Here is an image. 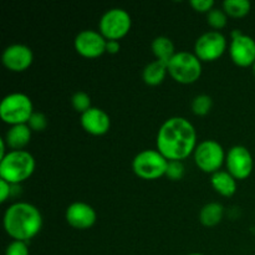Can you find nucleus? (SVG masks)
Segmentation results:
<instances>
[{"instance_id": "0eeeda50", "label": "nucleus", "mask_w": 255, "mask_h": 255, "mask_svg": "<svg viewBox=\"0 0 255 255\" xmlns=\"http://www.w3.org/2000/svg\"><path fill=\"white\" fill-rule=\"evenodd\" d=\"M131 15L121 7H112L107 10L101 16L99 22V29L102 36L106 40H115L126 36L131 30Z\"/></svg>"}, {"instance_id": "f03ea898", "label": "nucleus", "mask_w": 255, "mask_h": 255, "mask_svg": "<svg viewBox=\"0 0 255 255\" xmlns=\"http://www.w3.org/2000/svg\"><path fill=\"white\" fill-rule=\"evenodd\" d=\"M2 223L10 238L27 243L41 231L42 216L32 204L17 202L5 211Z\"/></svg>"}, {"instance_id": "f257e3e1", "label": "nucleus", "mask_w": 255, "mask_h": 255, "mask_svg": "<svg viewBox=\"0 0 255 255\" xmlns=\"http://www.w3.org/2000/svg\"><path fill=\"white\" fill-rule=\"evenodd\" d=\"M156 143L157 151L168 161H182L196 149V128L184 117H171L159 127Z\"/></svg>"}, {"instance_id": "412c9836", "label": "nucleus", "mask_w": 255, "mask_h": 255, "mask_svg": "<svg viewBox=\"0 0 255 255\" xmlns=\"http://www.w3.org/2000/svg\"><path fill=\"white\" fill-rule=\"evenodd\" d=\"M252 4L248 0H226L223 10L232 17H244L251 11Z\"/></svg>"}, {"instance_id": "5701e85b", "label": "nucleus", "mask_w": 255, "mask_h": 255, "mask_svg": "<svg viewBox=\"0 0 255 255\" xmlns=\"http://www.w3.org/2000/svg\"><path fill=\"white\" fill-rule=\"evenodd\" d=\"M228 21V15L224 10L218 9V7H213L211 11L207 14V22L211 27L216 29V31L223 29Z\"/></svg>"}, {"instance_id": "39448f33", "label": "nucleus", "mask_w": 255, "mask_h": 255, "mask_svg": "<svg viewBox=\"0 0 255 255\" xmlns=\"http://www.w3.org/2000/svg\"><path fill=\"white\" fill-rule=\"evenodd\" d=\"M167 66L172 79L183 85L193 84L202 75V61L196 55L188 51L176 52Z\"/></svg>"}, {"instance_id": "f8f14e48", "label": "nucleus", "mask_w": 255, "mask_h": 255, "mask_svg": "<svg viewBox=\"0 0 255 255\" xmlns=\"http://www.w3.org/2000/svg\"><path fill=\"white\" fill-rule=\"evenodd\" d=\"M107 40L100 31L95 30H82L76 35L74 41L77 54L87 59H96L106 52Z\"/></svg>"}, {"instance_id": "4be33fe9", "label": "nucleus", "mask_w": 255, "mask_h": 255, "mask_svg": "<svg viewBox=\"0 0 255 255\" xmlns=\"http://www.w3.org/2000/svg\"><path fill=\"white\" fill-rule=\"evenodd\" d=\"M213 101L212 97L208 95H198L192 101V111L197 116H206L211 112Z\"/></svg>"}, {"instance_id": "a878e982", "label": "nucleus", "mask_w": 255, "mask_h": 255, "mask_svg": "<svg viewBox=\"0 0 255 255\" xmlns=\"http://www.w3.org/2000/svg\"><path fill=\"white\" fill-rule=\"evenodd\" d=\"M166 176L171 181H179L184 176V166L182 161H169Z\"/></svg>"}, {"instance_id": "393cba45", "label": "nucleus", "mask_w": 255, "mask_h": 255, "mask_svg": "<svg viewBox=\"0 0 255 255\" xmlns=\"http://www.w3.org/2000/svg\"><path fill=\"white\" fill-rule=\"evenodd\" d=\"M26 125L30 127L31 131L42 132L44 129H46L47 127V119L44 114H41V112H34Z\"/></svg>"}, {"instance_id": "6e6552de", "label": "nucleus", "mask_w": 255, "mask_h": 255, "mask_svg": "<svg viewBox=\"0 0 255 255\" xmlns=\"http://www.w3.org/2000/svg\"><path fill=\"white\" fill-rule=\"evenodd\" d=\"M194 162L201 171L206 173H216L226 162V152L219 142L214 139H206L197 144L193 152Z\"/></svg>"}, {"instance_id": "dca6fc26", "label": "nucleus", "mask_w": 255, "mask_h": 255, "mask_svg": "<svg viewBox=\"0 0 255 255\" xmlns=\"http://www.w3.org/2000/svg\"><path fill=\"white\" fill-rule=\"evenodd\" d=\"M31 129L27 125H16V126L10 127L9 131L6 132L5 141L11 151H21L24 147L29 144L31 139Z\"/></svg>"}, {"instance_id": "aec40b11", "label": "nucleus", "mask_w": 255, "mask_h": 255, "mask_svg": "<svg viewBox=\"0 0 255 255\" xmlns=\"http://www.w3.org/2000/svg\"><path fill=\"white\" fill-rule=\"evenodd\" d=\"M151 49L153 55L159 61H164L168 64L169 60L176 55L174 51V44L172 40L167 36H157L152 41Z\"/></svg>"}, {"instance_id": "7ed1b4c3", "label": "nucleus", "mask_w": 255, "mask_h": 255, "mask_svg": "<svg viewBox=\"0 0 255 255\" xmlns=\"http://www.w3.org/2000/svg\"><path fill=\"white\" fill-rule=\"evenodd\" d=\"M35 166V158L30 152L10 151L0 159V178L16 186L32 176Z\"/></svg>"}, {"instance_id": "20e7f679", "label": "nucleus", "mask_w": 255, "mask_h": 255, "mask_svg": "<svg viewBox=\"0 0 255 255\" xmlns=\"http://www.w3.org/2000/svg\"><path fill=\"white\" fill-rule=\"evenodd\" d=\"M32 114H34L32 102L25 94L14 92L1 100L0 119L10 126L26 125Z\"/></svg>"}, {"instance_id": "9d476101", "label": "nucleus", "mask_w": 255, "mask_h": 255, "mask_svg": "<svg viewBox=\"0 0 255 255\" xmlns=\"http://www.w3.org/2000/svg\"><path fill=\"white\" fill-rule=\"evenodd\" d=\"M229 54L234 64L238 66H253L255 64V40L239 30H233Z\"/></svg>"}, {"instance_id": "f3484780", "label": "nucleus", "mask_w": 255, "mask_h": 255, "mask_svg": "<svg viewBox=\"0 0 255 255\" xmlns=\"http://www.w3.org/2000/svg\"><path fill=\"white\" fill-rule=\"evenodd\" d=\"M211 184L214 191L223 197H232L237 192V179L228 171H218L212 174Z\"/></svg>"}, {"instance_id": "473e14b6", "label": "nucleus", "mask_w": 255, "mask_h": 255, "mask_svg": "<svg viewBox=\"0 0 255 255\" xmlns=\"http://www.w3.org/2000/svg\"><path fill=\"white\" fill-rule=\"evenodd\" d=\"M253 74H254V76H255V64L253 65Z\"/></svg>"}, {"instance_id": "bb28decb", "label": "nucleus", "mask_w": 255, "mask_h": 255, "mask_svg": "<svg viewBox=\"0 0 255 255\" xmlns=\"http://www.w3.org/2000/svg\"><path fill=\"white\" fill-rule=\"evenodd\" d=\"M29 248L27 243L19 241H12L9 246L6 247L5 255H29Z\"/></svg>"}, {"instance_id": "2f4dec72", "label": "nucleus", "mask_w": 255, "mask_h": 255, "mask_svg": "<svg viewBox=\"0 0 255 255\" xmlns=\"http://www.w3.org/2000/svg\"><path fill=\"white\" fill-rule=\"evenodd\" d=\"M189 255H204V254H201V253H192V254H189Z\"/></svg>"}, {"instance_id": "2eb2a0df", "label": "nucleus", "mask_w": 255, "mask_h": 255, "mask_svg": "<svg viewBox=\"0 0 255 255\" xmlns=\"http://www.w3.org/2000/svg\"><path fill=\"white\" fill-rule=\"evenodd\" d=\"M81 126L87 133L92 136H102L110 131L111 120L110 116L99 107H91L81 115Z\"/></svg>"}, {"instance_id": "7c9ffc66", "label": "nucleus", "mask_w": 255, "mask_h": 255, "mask_svg": "<svg viewBox=\"0 0 255 255\" xmlns=\"http://www.w3.org/2000/svg\"><path fill=\"white\" fill-rule=\"evenodd\" d=\"M6 146L7 144H6V141H5V138H0V148H1L0 149V159L4 158V157L6 156V152H5L6 151V149H5L6 148Z\"/></svg>"}, {"instance_id": "ddd939ff", "label": "nucleus", "mask_w": 255, "mask_h": 255, "mask_svg": "<svg viewBox=\"0 0 255 255\" xmlns=\"http://www.w3.org/2000/svg\"><path fill=\"white\" fill-rule=\"evenodd\" d=\"M2 65L12 72H22L31 66L34 54L29 46L24 44H12L2 51Z\"/></svg>"}, {"instance_id": "c756f323", "label": "nucleus", "mask_w": 255, "mask_h": 255, "mask_svg": "<svg viewBox=\"0 0 255 255\" xmlns=\"http://www.w3.org/2000/svg\"><path fill=\"white\" fill-rule=\"evenodd\" d=\"M121 49V45H120V41H115V40H107L106 44V52L109 54H117Z\"/></svg>"}, {"instance_id": "b1692460", "label": "nucleus", "mask_w": 255, "mask_h": 255, "mask_svg": "<svg viewBox=\"0 0 255 255\" xmlns=\"http://www.w3.org/2000/svg\"><path fill=\"white\" fill-rule=\"evenodd\" d=\"M71 105L75 109V111L80 112V114H85L91 109V97L89 94L84 91H77L76 94L72 95L71 97Z\"/></svg>"}, {"instance_id": "a211bd4d", "label": "nucleus", "mask_w": 255, "mask_h": 255, "mask_svg": "<svg viewBox=\"0 0 255 255\" xmlns=\"http://www.w3.org/2000/svg\"><path fill=\"white\" fill-rule=\"evenodd\" d=\"M168 72V66L167 62L159 61V60H154V61L149 62L142 72V77L143 81L149 86H157V85L162 84L163 80L166 79V75Z\"/></svg>"}, {"instance_id": "1a4fd4ad", "label": "nucleus", "mask_w": 255, "mask_h": 255, "mask_svg": "<svg viewBox=\"0 0 255 255\" xmlns=\"http://www.w3.org/2000/svg\"><path fill=\"white\" fill-rule=\"evenodd\" d=\"M226 50V36L216 30L202 34L194 44V55L204 62L216 61L224 54Z\"/></svg>"}, {"instance_id": "4468645a", "label": "nucleus", "mask_w": 255, "mask_h": 255, "mask_svg": "<svg viewBox=\"0 0 255 255\" xmlns=\"http://www.w3.org/2000/svg\"><path fill=\"white\" fill-rule=\"evenodd\" d=\"M65 218L72 228L85 231L94 227V224L96 223L97 214L90 204L84 202H75L67 207Z\"/></svg>"}, {"instance_id": "cd10ccee", "label": "nucleus", "mask_w": 255, "mask_h": 255, "mask_svg": "<svg viewBox=\"0 0 255 255\" xmlns=\"http://www.w3.org/2000/svg\"><path fill=\"white\" fill-rule=\"evenodd\" d=\"M189 5H191L196 11L208 14V12L214 7L216 2H214V0H191V1H189Z\"/></svg>"}, {"instance_id": "c85d7f7f", "label": "nucleus", "mask_w": 255, "mask_h": 255, "mask_svg": "<svg viewBox=\"0 0 255 255\" xmlns=\"http://www.w3.org/2000/svg\"><path fill=\"white\" fill-rule=\"evenodd\" d=\"M12 192V184H10L9 182H6L5 179L0 178V202L4 203L6 202V199L11 196Z\"/></svg>"}, {"instance_id": "9b49d317", "label": "nucleus", "mask_w": 255, "mask_h": 255, "mask_svg": "<svg viewBox=\"0 0 255 255\" xmlns=\"http://www.w3.org/2000/svg\"><path fill=\"white\" fill-rule=\"evenodd\" d=\"M227 171L237 179H247L253 172L254 161L249 149L244 146H233L226 157Z\"/></svg>"}, {"instance_id": "423d86ee", "label": "nucleus", "mask_w": 255, "mask_h": 255, "mask_svg": "<svg viewBox=\"0 0 255 255\" xmlns=\"http://www.w3.org/2000/svg\"><path fill=\"white\" fill-rule=\"evenodd\" d=\"M168 159L157 149H144L132 161V169L137 177L147 181H153L166 176Z\"/></svg>"}, {"instance_id": "6ab92c4d", "label": "nucleus", "mask_w": 255, "mask_h": 255, "mask_svg": "<svg viewBox=\"0 0 255 255\" xmlns=\"http://www.w3.org/2000/svg\"><path fill=\"white\" fill-rule=\"evenodd\" d=\"M224 208L221 203L212 202L206 204L199 212V222L204 227H216L223 219Z\"/></svg>"}]
</instances>
